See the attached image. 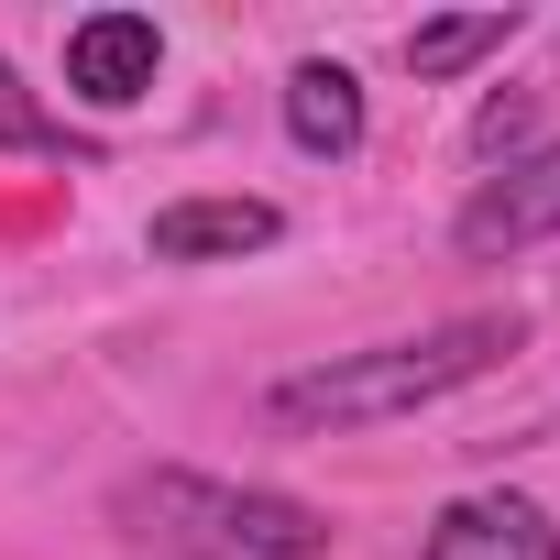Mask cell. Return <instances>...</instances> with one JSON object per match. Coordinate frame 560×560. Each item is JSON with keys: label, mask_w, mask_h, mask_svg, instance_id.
<instances>
[{"label": "cell", "mask_w": 560, "mask_h": 560, "mask_svg": "<svg viewBox=\"0 0 560 560\" xmlns=\"http://www.w3.org/2000/svg\"><path fill=\"white\" fill-rule=\"evenodd\" d=\"M527 121H538V110H527L516 89H505V100H483V110H472V154H505V143H527Z\"/></svg>", "instance_id": "10"}, {"label": "cell", "mask_w": 560, "mask_h": 560, "mask_svg": "<svg viewBox=\"0 0 560 560\" xmlns=\"http://www.w3.org/2000/svg\"><path fill=\"white\" fill-rule=\"evenodd\" d=\"M121 516L165 560H330V516L275 483H209V472H143L121 483Z\"/></svg>", "instance_id": "2"}, {"label": "cell", "mask_w": 560, "mask_h": 560, "mask_svg": "<svg viewBox=\"0 0 560 560\" xmlns=\"http://www.w3.org/2000/svg\"><path fill=\"white\" fill-rule=\"evenodd\" d=\"M516 341H527L516 308H472V319H440V330H418V341L330 352V363H308V374L275 385V429H385V418H418V407L483 385Z\"/></svg>", "instance_id": "1"}, {"label": "cell", "mask_w": 560, "mask_h": 560, "mask_svg": "<svg viewBox=\"0 0 560 560\" xmlns=\"http://www.w3.org/2000/svg\"><path fill=\"white\" fill-rule=\"evenodd\" d=\"M154 78H165V34H154L143 12H89V23H67V89H78L89 110H132V100H154Z\"/></svg>", "instance_id": "4"}, {"label": "cell", "mask_w": 560, "mask_h": 560, "mask_svg": "<svg viewBox=\"0 0 560 560\" xmlns=\"http://www.w3.org/2000/svg\"><path fill=\"white\" fill-rule=\"evenodd\" d=\"M143 242H154V264H242L264 242H287V209L275 198H165Z\"/></svg>", "instance_id": "5"}, {"label": "cell", "mask_w": 560, "mask_h": 560, "mask_svg": "<svg viewBox=\"0 0 560 560\" xmlns=\"http://www.w3.org/2000/svg\"><path fill=\"white\" fill-rule=\"evenodd\" d=\"M287 143L319 154V165L363 154V78H352L341 56H308V67L287 78Z\"/></svg>", "instance_id": "7"}, {"label": "cell", "mask_w": 560, "mask_h": 560, "mask_svg": "<svg viewBox=\"0 0 560 560\" xmlns=\"http://www.w3.org/2000/svg\"><path fill=\"white\" fill-rule=\"evenodd\" d=\"M0 143H12V154H78V143H67V121H56L12 67H0Z\"/></svg>", "instance_id": "9"}, {"label": "cell", "mask_w": 560, "mask_h": 560, "mask_svg": "<svg viewBox=\"0 0 560 560\" xmlns=\"http://www.w3.org/2000/svg\"><path fill=\"white\" fill-rule=\"evenodd\" d=\"M549 231H560V143L527 154V165H505V176H483V187L462 198V220H451L462 264H505V253H527V242H549Z\"/></svg>", "instance_id": "3"}, {"label": "cell", "mask_w": 560, "mask_h": 560, "mask_svg": "<svg viewBox=\"0 0 560 560\" xmlns=\"http://www.w3.org/2000/svg\"><path fill=\"white\" fill-rule=\"evenodd\" d=\"M418 560H560V527H549V505H527V494H462V505L429 527Z\"/></svg>", "instance_id": "6"}, {"label": "cell", "mask_w": 560, "mask_h": 560, "mask_svg": "<svg viewBox=\"0 0 560 560\" xmlns=\"http://www.w3.org/2000/svg\"><path fill=\"white\" fill-rule=\"evenodd\" d=\"M505 45H516V0H505V12H440V23L407 34V67L418 78H462V67H483Z\"/></svg>", "instance_id": "8"}]
</instances>
